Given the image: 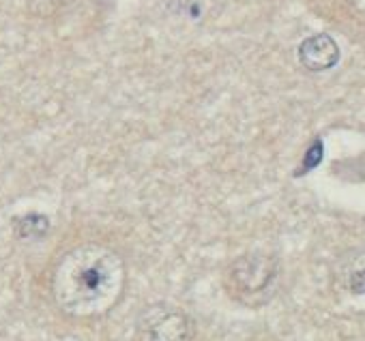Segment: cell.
Masks as SVG:
<instances>
[{"label": "cell", "mask_w": 365, "mask_h": 341, "mask_svg": "<svg viewBox=\"0 0 365 341\" xmlns=\"http://www.w3.org/2000/svg\"><path fill=\"white\" fill-rule=\"evenodd\" d=\"M125 288L123 258L99 243H82L54 266L52 296L61 311L73 318H97L108 313Z\"/></svg>", "instance_id": "6da1fadb"}, {"label": "cell", "mask_w": 365, "mask_h": 341, "mask_svg": "<svg viewBox=\"0 0 365 341\" xmlns=\"http://www.w3.org/2000/svg\"><path fill=\"white\" fill-rule=\"evenodd\" d=\"M279 275L277 260L269 253H245L226 271L228 294L243 305L256 307L271 298Z\"/></svg>", "instance_id": "7a4b0ae2"}, {"label": "cell", "mask_w": 365, "mask_h": 341, "mask_svg": "<svg viewBox=\"0 0 365 341\" xmlns=\"http://www.w3.org/2000/svg\"><path fill=\"white\" fill-rule=\"evenodd\" d=\"M135 328L142 341H190L194 335V320L180 307L157 303L140 313Z\"/></svg>", "instance_id": "3957f363"}, {"label": "cell", "mask_w": 365, "mask_h": 341, "mask_svg": "<svg viewBox=\"0 0 365 341\" xmlns=\"http://www.w3.org/2000/svg\"><path fill=\"white\" fill-rule=\"evenodd\" d=\"M299 63L314 73L320 71H329L339 63V46L335 43V39L327 33L320 35H312L307 37L301 46H299Z\"/></svg>", "instance_id": "277c9868"}, {"label": "cell", "mask_w": 365, "mask_h": 341, "mask_svg": "<svg viewBox=\"0 0 365 341\" xmlns=\"http://www.w3.org/2000/svg\"><path fill=\"white\" fill-rule=\"evenodd\" d=\"M29 9L37 16H52L61 7H65L69 0H26Z\"/></svg>", "instance_id": "5b68a950"}, {"label": "cell", "mask_w": 365, "mask_h": 341, "mask_svg": "<svg viewBox=\"0 0 365 341\" xmlns=\"http://www.w3.org/2000/svg\"><path fill=\"white\" fill-rule=\"evenodd\" d=\"M320 157H322V144H320V142H314L312 148H309V152H307V157H305V167L318 165Z\"/></svg>", "instance_id": "8992f818"}, {"label": "cell", "mask_w": 365, "mask_h": 341, "mask_svg": "<svg viewBox=\"0 0 365 341\" xmlns=\"http://www.w3.org/2000/svg\"><path fill=\"white\" fill-rule=\"evenodd\" d=\"M352 290L356 294H365V271H359L354 277H352Z\"/></svg>", "instance_id": "52a82bcc"}, {"label": "cell", "mask_w": 365, "mask_h": 341, "mask_svg": "<svg viewBox=\"0 0 365 341\" xmlns=\"http://www.w3.org/2000/svg\"><path fill=\"white\" fill-rule=\"evenodd\" d=\"M354 5H356L361 11H365V0H354Z\"/></svg>", "instance_id": "ba28073f"}]
</instances>
